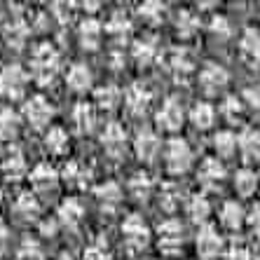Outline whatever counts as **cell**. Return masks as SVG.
I'll list each match as a JSON object with an SVG mask.
<instances>
[{"label": "cell", "mask_w": 260, "mask_h": 260, "mask_svg": "<svg viewBox=\"0 0 260 260\" xmlns=\"http://www.w3.org/2000/svg\"><path fill=\"white\" fill-rule=\"evenodd\" d=\"M220 248H223V239H220V235L213 230L211 225L202 228L200 235H197V251H200L202 258H206V260L216 258V255L220 253Z\"/></svg>", "instance_id": "obj_13"}, {"label": "cell", "mask_w": 260, "mask_h": 260, "mask_svg": "<svg viewBox=\"0 0 260 260\" xmlns=\"http://www.w3.org/2000/svg\"><path fill=\"white\" fill-rule=\"evenodd\" d=\"M183 228L178 220H164L162 225H159V248H162L164 253L174 255L178 248H181V242H183Z\"/></svg>", "instance_id": "obj_9"}, {"label": "cell", "mask_w": 260, "mask_h": 260, "mask_svg": "<svg viewBox=\"0 0 260 260\" xmlns=\"http://www.w3.org/2000/svg\"><path fill=\"white\" fill-rule=\"evenodd\" d=\"M181 204V197H178V190L174 185H167L162 190V197H159V206H162L164 211H176V206Z\"/></svg>", "instance_id": "obj_39"}, {"label": "cell", "mask_w": 260, "mask_h": 260, "mask_svg": "<svg viewBox=\"0 0 260 260\" xmlns=\"http://www.w3.org/2000/svg\"><path fill=\"white\" fill-rule=\"evenodd\" d=\"M17 260H43V251H40L36 239L26 237L17 251Z\"/></svg>", "instance_id": "obj_36"}, {"label": "cell", "mask_w": 260, "mask_h": 260, "mask_svg": "<svg viewBox=\"0 0 260 260\" xmlns=\"http://www.w3.org/2000/svg\"><path fill=\"white\" fill-rule=\"evenodd\" d=\"M73 122H75V129L80 134L89 132L94 127V108H91L89 103H78L75 110H73Z\"/></svg>", "instance_id": "obj_26"}, {"label": "cell", "mask_w": 260, "mask_h": 260, "mask_svg": "<svg viewBox=\"0 0 260 260\" xmlns=\"http://www.w3.org/2000/svg\"><path fill=\"white\" fill-rule=\"evenodd\" d=\"M68 87L73 91H87L91 87V73L85 63H75V66L68 71Z\"/></svg>", "instance_id": "obj_21"}, {"label": "cell", "mask_w": 260, "mask_h": 260, "mask_svg": "<svg viewBox=\"0 0 260 260\" xmlns=\"http://www.w3.org/2000/svg\"><path fill=\"white\" fill-rule=\"evenodd\" d=\"M251 255H248L246 246H242V244H232L230 253H228V260H248Z\"/></svg>", "instance_id": "obj_46"}, {"label": "cell", "mask_w": 260, "mask_h": 260, "mask_svg": "<svg viewBox=\"0 0 260 260\" xmlns=\"http://www.w3.org/2000/svg\"><path fill=\"white\" fill-rule=\"evenodd\" d=\"M223 176H225V169H223V164L218 162L216 157H206L204 162H202L200 183L204 185V188H213V185H218V183L223 181Z\"/></svg>", "instance_id": "obj_15"}, {"label": "cell", "mask_w": 260, "mask_h": 260, "mask_svg": "<svg viewBox=\"0 0 260 260\" xmlns=\"http://www.w3.org/2000/svg\"><path fill=\"white\" fill-rule=\"evenodd\" d=\"M47 148H49V152H54V155H61V152L68 148V136L61 127H52L47 132Z\"/></svg>", "instance_id": "obj_34"}, {"label": "cell", "mask_w": 260, "mask_h": 260, "mask_svg": "<svg viewBox=\"0 0 260 260\" xmlns=\"http://www.w3.org/2000/svg\"><path fill=\"white\" fill-rule=\"evenodd\" d=\"M237 145H239V136H235L232 132H218L213 136V148H216L218 155H223V157H230L232 152L237 150Z\"/></svg>", "instance_id": "obj_28"}, {"label": "cell", "mask_w": 260, "mask_h": 260, "mask_svg": "<svg viewBox=\"0 0 260 260\" xmlns=\"http://www.w3.org/2000/svg\"><path fill=\"white\" fill-rule=\"evenodd\" d=\"M5 246H7V228H5V223L0 220V253L5 251Z\"/></svg>", "instance_id": "obj_49"}, {"label": "cell", "mask_w": 260, "mask_h": 260, "mask_svg": "<svg viewBox=\"0 0 260 260\" xmlns=\"http://www.w3.org/2000/svg\"><path fill=\"white\" fill-rule=\"evenodd\" d=\"M255 260H260V253H258V258H255Z\"/></svg>", "instance_id": "obj_52"}, {"label": "cell", "mask_w": 260, "mask_h": 260, "mask_svg": "<svg viewBox=\"0 0 260 260\" xmlns=\"http://www.w3.org/2000/svg\"><path fill=\"white\" fill-rule=\"evenodd\" d=\"M122 235H124V246L129 251H141L143 246H148V239H150V232H148L143 218L139 213H132V216L124 218Z\"/></svg>", "instance_id": "obj_3"}, {"label": "cell", "mask_w": 260, "mask_h": 260, "mask_svg": "<svg viewBox=\"0 0 260 260\" xmlns=\"http://www.w3.org/2000/svg\"><path fill=\"white\" fill-rule=\"evenodd\" d=\"M129 28H132V21H129V17L122 12V10H115V12L110 14L108 24H106V30H108L115 40H124V38L129 36Z\"/></svg>", "instance_id": "obj_22"}, {"label": "cell", "mask_w": 260, "mask_h": 260, "mask_svg": "<svg viewBox=\"0 0 260 260\" xmlns=\"http://www.w3.org/2000/svg\"><path fill=\"white\" fill-rule=\"evenodd\" d=\"M239 54L246 61L251 68H255L260 63V30L255 26H248L242 33V40H239Z\"/></svg>", "instance_id": "obj_7"}, {"label": "cell", "mask_w": 260, "mask_h": 260, "mask_svg": "<svg viewBox=\"0 0 260 260\" xmlns=\"http://www.w3.org/2000/svg\"><path fill=\"white\" fill-rule=\"evenodd\" d=\"M223 115L228 120H237V117L242 115V101L237 96H228L223 103Z\"/></svg>", "instance_id": "obj_43"}, {"label": "cell", "mask_w": 260, "mask_h": 260, "mask_svg": "<svg viewBox=\"0 0 260 260\" xmlns=\"http://www.w3.org/2000/svg\"><path fill=\"white\" fill-rule=\"evenodd\" d=\"M80 43L85 49H96L101 43V24L94 19H87L80 24Z\"/></svg>", "instance_id": "obj_20"}, {"label": "cell", "mask_w": 260, "mask_h": 260, "mask_svg": "<svg viewBox=\"0 0 260 260\" xmlns=\"http://www.w3.org/2000/svg\"><path fill=\"white\" fill-rule=\"evenodd\" d=\"M129 190L134 192V197L145 200V197L150 194V190H152V183H150V178H148L145 174H136L132 178V183H129Z\"/></svg>", "instance_id": "obj_37"}, {"label": "cell", "mask_w": 260, "mask_h": 260, "mask_svg": "<svg viewBox=\"0 0 260 260\" xmlns=\"http://www.w3.org/2000/svg\"><path fill=\"white\" fill-rule=\"evenodd\" d=\"M56 183H59V176H56L54 167H49L47 162L38 164L36 169L30 171V185H33L38 192H49V190H54Z\"/></svg>", "instance_id": "obj_14"}, {"label": "cell", "mask_w": 260, "mask_h": 260, "mask_svg": "<svg viewBox=\"0 0 260 260\" xmlns=\"http://www.w3.org/2000/svg\"><path fill=\"white\" fill-rule=\"evenodd\" d=\"M17 134H19V115L12 108H3L0 110V139L12 141Z\"/></svg>", "instance_id": "obj_24"}, {"label": "cell", "mask_w": 260, "mask_h": 260, "mask_svg": "<svg viewBox=\"0 0 260 260\" xmlns=\"http://www.w3.org/2000/svg\"><path fill=\"white\" fill-rule=\"evenodd\" d=\"M43 230H45V232H54V223H45Z\"/></svg>", "instance_id": "obj_50"}, {"label": "cell", "mask_w": 260, "mask_h": 260, "mask_svg": "<svg viewBox=\"0 0 260 260\" xmlns=\"http://www.w3.org/2000/svg\"><path fill=\"white\" fill-rule=\"evenodd\" d=\"M63 178H66V181H78V178H82V176H80V167L75 162H68L66 167H63Z\"/></svg>", "instance_id": "obj_48"}, {"label": "cell", "mask_w": 260, "mask_h": 260, "mask_svg": "<svg viewBox=\"0 0 260 260\" xmlns=\"http://www.w3.org/2000/svg\"><path fill=\"white\" fill-rule=\"evenodd\" d=\"M228 78H230L228 71L220 63H213V61L204 63V68L200 71V85L206 94H218V91L228 85Z\"/></svg>", "instance_id": "obj_5"}, {"label": "cell", "mask_w": 260, "mask_h": 260, "mask_svg": "<svg viewBox=\"0 0 260 260\" xmlns=\"http://www.w3.org/2000/svg\"><path fill=\"white\" fill-rule=\"evenodd\" d=\"M176 26H178V33H181L183 38H190L197 30V26H200V21H197V17H194L190 10H181V14H178V21H176Z\"/></svg>", "instance_id": "obj_35"}, {"label": "cell", "mask_w": 260, "mask_h": 260, "mask_svg": "<svg viewBox=\"0 0 260 260\" xmlns=\"http://www.w3.org/2000/svg\"><path fill=\"white\" fill-rule=\"evenodd\" d=\"M239 150L246 164H258L260 162V132L253 127L242 129L239 134Z\"/></svg>", "instance_id": "obj_12"}, {"label": "cell", "mask_w": 260, "mask_h": 260, "mask_svg": "<svg viewBox=\"0 0 260 260\" xmlns=\"http://www.w3.org/2000/svg\"><path fill=\"white\" fill-rule=\"evenodd\" d=\"M192 162V150L183 139H171L167 143V169L171 174H185Z\"/></svg>", "instance_id": "obj_4"}, {"label": "cell", "mask_w": 260, "mask_h": 260, "mask_svg": "<svg viewBox=\"0 0 260 260\" xmlns=\"http://www.w3.org/2000/svg\"><path fill=\"white\" fill-rule=\"evenodd\" d=\"M220 220L228 230H239L246 220V213H244L242 204L239 202H225L223 206V213H220Z\"/></svg>", "instance_id": "obj_18"}, {"label": "cell", "mask_w": 260, "mask_h": 260, "mask_svg": "<svg viewBox=\"0 0 260 260\" xmlns=\"http://www.w3.org/2000/svg\"><path fill=\"white\" fill-rule=\"evenodd\" d=\"M85 258L87 260H108V244L103 239H96L94 244L85 248Z\"/></svg>", "instance_id": "obj_40"}, {"label": "cell", "mask_w": 260, "mask_h": 260, "mask_svg": "<svg viewBox=\"0 0 260 260\" xmlns=\"http://www.w3.org/2000/svg\"><path fill=\"white\" fill-rule=\"evenodd\" d=\"M52 14L61 24H68L73 19V3H52Z\"/></svg>", "instance_id": "obj_42"}, {"label": "cell", "mask_w": 260, "mask_h": 260, "mask_svg": "<svg viewBox=\"0 0 260 260\" xmlns=\"http://www.w3.org/2000/svg\"><path fill=\"white\" fill-rule=\"evenodd\" d=\"M94 99H96L99 108L110 110V108H115V103L120 101V89H117V87H113V85L99 87L96 94H94Z\"/></svg>", "instance_id": "obj_33"}, {"label": "cell", "mask_w": 260, "mask_h": 260, "mask_svg": "<svg viewBox=\"0 0 260 260\" xmlns=\"http://www.w3.org/2000/svg\"><path fill=\"white\" fill-rule=\"evenodd\" d=\"M59 218H61V223L63 225L75 228V225L80 223V218H82V206H80V202L78 200H66L59 209Z\"/></svg>", "instance_id": "obj_30"}, {"label": "cell", "mask_w": 260, "mask_h": 260, "mask_svg": "<svg viewBox=\"0 0 260 260\" xmlns=\"http://www.w3.org/2000/svg\"><path fill=\"white\" fill-rule=\"evenodd\" d=\"M5 38L7 43L14 45V47H21L26 43V38H28V24H26L21 17H17L14 21H10L5 28Z\"/></svg>", "instance_id": "obj_25"}, {"label": "cell", "mask_w": 260, "mask_h": 260, "mask_svg": "<svg viewBox=\"0 0 260 260\" xmlns=\"http://www.w3.org/2000/svg\"><path fill=\"white\" fill-rule=\"evenodd\" d=\"M209 211H211V206H209L204 194H192L188 200V216L192 218L194 223H204Z\"/></svg>", "instance_id": "obj_31"}, {"label": "cell", "mask_w": 260, "mask_h": 260, "mask_svg": "<svg viewBox=\"0 0 260 260\" xmlns=\"http://www.w3.org/2000/svg\"><path fill=\"white\" fill-rule=\"evenodd\" d=\"M24 115L28 120V124L33 129H45L47 122L52 120V106L47 103V99L43 96H33L24 106Z\"/></svg>", "instance_id": "obj_6"}, {"label": "cell", "mask_w": 260, "mask_h": 260, "mask_svg": "<svg viewBox=\"0 0 260 260\" xmlns=\"http://www.w3.org/2000/svg\"><path fill=\"white\" fill-rule=\"evenodd\" d=\"M255 188H258V176H255V171H251L248 167H244V169L237 171V176H235V190L242 194V197L253 194Z\"/></svg>", "instance_id": "obj_23"}, {"label": "cell", "mask_w": 260, "mask_h": 260, "mask_svg": "<svg viewBox=\"0 0 260 260\" xmlns=\"http://www.w3.org/2000/svg\"><path fill=\"white\" fill-rule=\"evenodd\" d=\"M96 197L101 200V204L106 206V209H115L122 197L120 185H117V183H106V185H101V188L96 190Z\"/></svg>", "instance_id": "obj_32"}, {"label": "cell", "mask_w": 260, "mask_h": 260, "mask_svg": "<svg viewBox=\"0 0 260 260\" xmlns=\"http://www.w3.org/2000/svg\"><path fill=\"white\" fill-rule=\"evenodd\" d=\"M244 99L246 103H251V108L260 110V85H251L244 89Z\"/></svg>", "instance_id": "obj_45"}, {"label": "cell", "mask_w": 260, "mask_h": 260, "mask_svg": "<svg viewBox=\"0 0 260 260\" xmlns=\"http://www.w3.org/2000/svg\"><path fill=\"white\" fill-rule=\"evenodd\" d=\"M26 85H28V75H26V71L21 66H17V63L5 66L0 71V94H3V96L17 101V99L24 96Z\"/></svg>", "instance_id": "obj_2"}, {"label": "cell", "mask_w": 260, "mask_h": 260, "mask_svg": "<svg viewBox=\"0 0 260 260\" xmlns=\"http://www.w3.org/2000/svg\"><path fill=\"white\" fill-rule=\"evenodd\" d=\"M139 14L143 19H150V21H159L164 14V5L162 3H143L139 7Z\"/></svg>", "instance_id": "obj_41"}, {"label": "cell", "mask_w": 260, "mask_h": 260, "mask_svg": "<svg viewBox=\"0 0 260 260\" xmlns=\"http://www.w3.org/2000/svg\"><path fill=\"white\" fill-rule=\"evenodd\" d=\"M157 122L167 132H178L183 127V106L176 99H167L157 113Z\"/></svg>", "instance_id": "obj_10"}, {"label": "cell", "mask_w": 260, "mask_h": 260, "mask_svg": "<svg viewBox=\"0 0 260 260\" xmlns=\"http://www.w3.org/2000/svg\"><path fill=\"white\" fill-rule=\"evenodd\" d=\"M157 150H159V139L152 132L143 129V132L136 136V155H139L141 159H145V162H150V159L157 155Z\"/></svg>", "instance_id": "obj_17"}, {"label": "cell", "mask_w": 260, "mask_h": 260, "mask_svg": "<svg viewBox=\"0 0 260 260\" xmlns=\"http://www.w3.org/2000/svg\"><path fill=\"white\" fill-rule=\"evenodd\" d=\"M14 211H17L21 218H26V220L36 218V216H38V211H40V204H38L36 194L21 192V194L17 197V202H14Z\"/></svg>", "instance_id": "obj_27"}, {"label": "cell", "mask_w": 260, "mask_h": 260, "mask_svg": "<svg viewBox=\"0 0 260 260\" xmlns=\"http://www.w3.org/2000/svg\"><path fill=\"white\" fill-rule=\"evenodd\" d=\"M3 171L7 176H12V178H19V176L26 171V159H24V152L19 150L17 145H12L10 150H7L5 159H3Z\"/></svg>", "instance_id": "obj_19"}, {"label": "cell", "mask_w": 260, "mask_h": 260, "mask_svg": "<svg viewBox=\"0 0 260 260\" xmlns=\"http://www.w3.org/2000/svg\"><path fill=\"white\" fill-rule=\"evenodd\" d=\"M246 223L248 228H251V232H255V235H260V206H255L253 211L246 216Z\"/></svg>", "instance_id": "obj_47"}, {"label": "cell", "mask_w": 260, "mask_h": 260, "mask_svg": "<svg viewBox=\"0 0 260 260\" xmlns=\"http://www.w3.org/2000/svg\"><path fill=\"white\" fill-rule=\"evenodd\" d=\"M190 120H192V124L197 129H209L213 124V108L204 101L194 103L192 110H190Z\"/></svg>", "instance_id": "obj_29"}, {"label": "cell", "mask_w": 260, "mask_h": 260, "mask_svg": "<svg viewBox=\"0 0 260 260\" xmlns=\"http://www.w3.org/2000/svg\"><path fill=\"white\" fill-rule=\"evenodd\" d=\"M0 197H3V194H0Z\"/></svg>", "instance_id": "obj_53"}, {"label": "cell", "mask_w": 260, "mask_h": 260, "mask_svg": "<svg viewBox=\"0 0 260 260\" xmlns=\"http://www.w3.org/2000/svg\"><path fill=\"white\" fill-rule=\"evenodd\" d=\"M56 68H59V54H56L54 45H49V43L38 45L33 56H30L33 78H36L40 85H49L56 75Z\"/></svg>", "instance_id": "obj_1"}, {"label": "cell", "mask_w": 260, "mask_h": 260, "mask_svg": "<svg viewBox=\"0 0 260 260\" xmlns=\"http://www.w3.org/2000/svg\"><path fill=\"white\" fill-rule=\"evenodd\" d=\"M155 47H152V43H145V40H139V43L134 45V59L139 61L141 66H148V63H152V59H155Z\"/></svg>", "instance_id": "obj_38"}, {"label": "cell", "mask_w": 260, "mask_h": 260, "mask_svg": "<svg viewBox=\"0 0 260 260\" xmlns=\"http://www.w3.org/2000/svg\"><path fill=\"white\" fill-rule=\"evenodd\" d=\"M169 68L176 75V80H188L190 73L194 71V61L185 49H176V52H171V56H169Z\"/></svg>", "instance_id": "obj_16"}, {"label": "cell", "mask_w": 260, "mask_h": 260, "mask_svg": "<svg viewBox=\"0 0 260 260\" xmlns=\"http://www.w3.org/2000/svg\"><path fill=\"white\" fill-rule=\"evenodd\" d=\"M150 101H152L150 89L143 87L141 82H134L127 89V94H124V103H127V110L132 115H143L148 106H150Z\"/></svg>", "instance_id": "obj_11"}, {"label": "cell", "mask_w": 260, "mask_h": 260, "mask_svg": "<svg viewBox=\"0 0 260 260\" xmlns=\"http://www.w3.org/2000/svg\"><path fill=\"white\" fill-rule=\"evenodd\" d=\"M211 33L220 38H228L230 36V24H228V19L225 17H213L211 19Z\"/></svg>", "instance_id": "obj_44"}, {"label": "cell", "mask_w": 260, "mask_h": 260, "mask_svg": "<svg viewBox=\"0 0 260 260\" xmlns=\"http://www.w3.org/2000/svg\"><path fill=\"white\" fill-rule=\"evenodd\" d=\"M101 143H103V148H106V152H108L110 157L120 159L122 155H124V150H127V136H124V129H122L117 122L108 124L106 132H103V136H101Z\"/></svg>", "instance_id": "obj_8"}, {"label": "cell", "mask_w": 260, "mask_h": 260, "mask_svg": "<svg viewBox=\"0 0 260 260\" xmlns=\"http://www.w3.org/2000/svg\"><path fill=\"white\" fill-rule=\"evenodd\" d=\"M56 260H73V258H71V255H68V253H61Z\"/></svg>", "instance_id": "obj_51"}]
</instances>
